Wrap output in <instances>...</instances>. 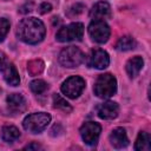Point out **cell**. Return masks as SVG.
I'll list each match as a JSON object with an SVG mask.
<instances>
[{
    "instance_id": "15",
    "label": "cell",
    "mask_w": 151,
    "mask_h": 151,
    "mask_svg": "<svg viewBox=\"0 0 151 151\" xmlns=\"http://www.w3.org/2000/svg\"><path fill=\"white\" fill-rule=\"evenodd\" d=\"M6 101H7L8 107L13 112H21L26 107V100L19 93H12V94H9L7 97V99H6Z\"/></svg>"
},
{
    "instance_id": "13",
    "label": "cell",
    "mask_w": 151,
    "mask_h": 151,
    "mask_svg": "<svg viewBox=\"0 0 151 151\" xmlns=\"http://www.w3.org/2000/svg\"><path fill=\"white\" fill-rule=\"evenodd\" d=\"M111 15V7L106 1H99L90 11V17L93 20H104Z\"/></svg>"
},
{
    "instance_id": "2",
    "label": "cell",
    "mask_w": 151,
    "mask_h": 151,
    "mask_svg": "<svg viewBox=\"0 0 151 151\" xmlns=\"http://www.w3.org/2000/svg\"><path fill=\"white\" fill-rule=\"evenodd\" d=\"M94 94L99 98H110L112 97L116 91H117V80L116 78L111 74V73H104L100 74L96 83H94V87H93Z\"/></svg>"
},
{
    "instance_id": "18",
    "label": "cell",
    "mask_w": 151,
    "mask_h": 151,
    "mask_svg": "<svg viewBox=\"0 0 151 151\" xmlns=\"http://www.w3.org/2000/svg\"><path fill=\"white\" fill-rule=\"evenodd\" d=\"M136 47V40L131 35H123L122 38L118 39L116 42V48L118 51H130Z\"/></svg>"
},
{
    "instance_id": "12",
    "label": "cell",
    "mask_w": 151,
    "mask_h": 151,
    "mask_svg": "<svg viewBox=\"0 0 151 151\" xmlns=\"http://www.w3.org/2000/svg\"><path fill=\"white\" fill-rule=\"evenodd\" d=\"M0 72H2L4 79L8 85H11V86H18L19 85L20 77H19V73H18L15 66L13 65V63L7 61L6 65L0 70Z\"/></svg>"
},
{
    "instance_id": "5",
    "label": "cell",
    "mask_w": 151,
    "mask_h": 151,
    "mask_svg": "<svg viewBox=\"0 0 151 151\" xmlns=\"http://www.w3.org/2000/svg\"><path fill=\"white\" fill-rule=\"evenodd\" d=\"M84 34V25L81 22H72L63 26L55 34V39L60 42H68L74 40H81Z\"/></svg>"
},
{
    "instance_id": "19",
    "label": "cell",
    "mask_w": 151,
    "mask_h": 151,
    "mask_svg": "<svg viewBox=\"0 0 151 151\" xmlns=\"http://www.w3.org/2000/svg\"><path fill=\"white\" fill-rule=\"evenodd\" d=\"M45 64L40 59H33L27 63V72L31 76H38L44 71Z\"/></svg>"
},
{
    "instance_id": "4",
    "label": "cell",
    "mask_w": 151,
    "mask_h": 151,
    "mask_svg": "<svg viewBox=\"0 0 151 151\" xmlns=\"http://www.w3.org/2000/svg\"><path fill=\"white\" fill-rule=\"evenodd\" d=\"M85 59L84 53L76 46H68L61 50L59 53V63L61 66L67 67V68H73L79 66Z\"/></svg>"
},
{
    "instance_id": "16",
    "label": "cell",
    "mask_w": 151,
    "mask_h": 151,
    "mask_svg": "<svg viewBox=\"0 0 151 151\" xmlns=\"http://www.w3.org/2000/svg\"><path fill=\"white\" fill-rule=\"evenodd\" d=\"M134 150L137 151H150L151 150V136L149 132L140 131L136 143H134Z\"/></svg>"
},
{
    "instance_id": "26",
    "label": "cell",
    "mask_w": 151,
    "mask_h": 151,
    "mask_svg": "<svg viewBox=\"0 0 151 151\" xmlns=\"http://www.w3.org/2000/svg\"><path fill=\"white\" fill-rule=\"evenodd\" d=\"M8 60H7V57H6V54L4 53V52H1L0 51V70L6 65V63H7Z\"/></svg>"
},
{
    "instance_id": "20",
    "label": "cell",
    "mask_w": 151,
    "mask_h": 151,
    "mask_svg": "<svg viewBox=\"0 0 151 151\" xmlns=\"http://www.w3.org/2000/svg\"><path fill=\"white\" fill-rule=\"evenodd\" d=\"M53 104H54V107H57V109H59V110H61L64 112H71L72 111L71 105L63 97H60L57 93L53 96Z\"/></svg>"
},
{
    "instance_id": "9",
    "label": "cell",
    "mask_w": 151,
    "mask_h": 151,
    "mask_svg": "<svg viewBox=\"0 0 151 151\" xmlns=\"http://www.w3.org/2000/svg\"><path fill=\"white\" fill-rule=\"evenodd\" d=\"M87 64H88L90 67H94V68H98V70H104L110 64V57H109L106 51H104L101 48H94L90 52Z\"/></svg>"
},
{
    "instance_id": "21",
    "label": "cell",
    "mask_w": 151,
    "mask_h": 151,
    "mask_svg": "<svg viewBox=\"0 0 151 151\" xmlns=\"http://www.w3.org/2000/svg\"><path fill=\"white\" fill-rule=\"evenodd\" d=\"M29 87H31V91H32L33 93L40 94V93H44V92L48 88V85H47L42 79H35V80L31 81Z\"/></svg>"
},
{
    "instance_id": "10",
    "label": "cell",
    "mask_w": 151,
    "mask_h": 151,
    "mask_svg": "<svg viewBox=\"0 0 151 151\" xmlns=\"http://www.w3.org/2000/svg\"><path fill=\"white\" fill-rule=\"evenodd\" d=\"M118 112H119V107H118V104L114 101L103 103L98 106V110H97L98 117L105 120L114 119L118 116Z\"/></svg>"
},
{
    "instance_id": "23",
    "label": "cell",
    "mask_w": 151,
    "mask_h": 151,
    "mask_svg": "<svg viewBox=\"0 0 151 151\" xmlns=\"http://www.w3.org/2000/svg\"><path fill=\"white\" fill-rule=\"evenodd\" d=\"M83 9H84V6H83L81 4H76V5H73V6L70 8V15H71V17L78 15V14H80V13L83 12Z\"/></svg>"
},
{
    "instance_id": "11",
    "label": "cell",
    "mask_w": 151,
    "mask_h": 151,
    "mask_svg": "<svg viewBox=\"0 0 151 151\" xmlns=\"http://www.w3.org/2000/svg\"><path fill=\"white\" fill-rule=\"evenodd\" d=\"M110 143L116 149L126 147L129 144V138H127L125 129H123V127L113 129V131L110 133Z\"/></svg>"
},
{
    "instance_id": "14",
    "label": "cell",
    "mask_w": 151,
    "mask_h": 151,
    "mask_svg": "<svg viewBox=\"0 0 151 151\" xmlns=\"http://www.w3.org/2000/svg\"><path fill=\"white\" fill-rule=\"evenodd\" d=\"M144 66V60L142 57L139 55H136V57H132L131 59L127 60L126 63V66H125V70H126V73L129 74L130 78H134L138 76V73L140 72V70L143 68Z\"/></svg>"
},
{
    "instance_id": "17",
    "label": "cell",
    "mask_w": 151,
    "mask_h": 151,
    "mask_svg": "<svg viewBox=\"0 0 151 151\" xmlns=\"http://www.w3.org/2000/svg\"><path fill=\"white\" fill-rule=\"evenodd\" d=\"M20 137V131L13 125H5L1 129V138L6 143H14Z\"/></svg>"
},
{
    "instance_id": "6",
    "label": "cell",
    "mask_w": 151,
    "mask_h": 151,
    "mask_svg": "<svg viewBox=\"0 0 151 151\" xmlns=\"http://www.w3.org/2000/svg\"><path fill=\"white\" fill-rule=\"evenodd\" d=\"M60 88L66 97L76 99L81 94L83 90L85 88V80L79 76H72L61 84Z\"/></svg>"
},
{
    "instance_id": "7",
    "label": "cell",
    "mask_w": 151,
    "mask_h": 151,
    "mask_svg": "<svg viewBox=\"0 0 151 151\" xmlns=\"http://www.w3.org/2000/svg\"><path fill=\"white\" fill-rule=\"evenodd\" d=\"M87 31L90 38L98 44L106 42L110 37V27L104 20H92Z\"/></svg>"
},
{
    "instance_id": "3",
    "label": "cell",
    "mask_w": 151,
    "mask_h": 151,
    "mask_svg": "<svg viewBox=\"0 0 151 151\" xmlns=\"http://www.w3.org/2000/svg\"><path fill=\"white\" fill-rule=\"evenodd\" d=\"M51 122V116L46 112H38V113H32L28 114L22 126L26 131L31 133H40L42 130L47 127V125Z\"/></svg>"
},
{
    "instance_id": "22",
    "label": "cell",
    "mask_w": 151,
    "mask_h": 151,
    "mask_svg": "<svg viewBox=\"0 0 151 151\" xmlns=\"http://www.w3.org/2000/svg\"><path fill=\"white\" fill-rule=\"evenodd\" d=\"M8 31H9V21L5 18H0V42L5 39Z\"/></svg>"
},
{
    "instance_id": "8",
    "label": "cell",
    "mask_w": 151,
    "mask_h": 151,
    "mask_svg": "<svg viewBox=\"0 0 151 151\" xmlns=\"http://www.w3.org/2000/svg\"><path fill=\"white\" fill-rule=\"evenodd\" d=\"M101 127L96 122H87L81 125L80 127V136L85 144L87 145H94L98 142L99 134H100Z\"/></svg>"
},
{
    "instance_id": "1",
    "label": "cell",
    "mask_w": 151,
    "mask_h": 151,
    "mask_svg": "<svg viewBox=\"0 0 151 151\" xmlns=\"http://www.w3.org/2000/svg\"><path fill=\"white\" fill-rule=\"evenodd\" d=\"M46 33L45 25L41 20L32 17L22 19L18 27H17V35L18 38L29 45H34L40 42Z\"/></svg>"
},
{
    "instance_id": "24",
    "label": "cell",
    "mask_w": 151,
    "mask_h": 151,
    "mask_svg": "<svg viewBox=\"0 0 151 151\" xmlns=\"http://www.w3.org/2000/svg\"><path fill=\"white\" fill-rule=\"evenodd\" d=\"M51 9H52V5H51L50 2H42V4L39 6V12H40L41 14L48 13Z\"/></svg>"
},
{
    "instance_id": "25",
    "label": "cell",
    "mask_w": 151,
    "mask_h": 151,
    "mask_svg": "<svg viewBox=\"0 0 151 151\" xmlns=\"http://www.w3.org/2000/svg\"><path fill=\"white\" fill-rule=\"evenodd\" d=\"M24 149H25V150H41L42 146H41L40 144H38V143H31V144L26 145Z\"/></svg>"
}]
</instances>
